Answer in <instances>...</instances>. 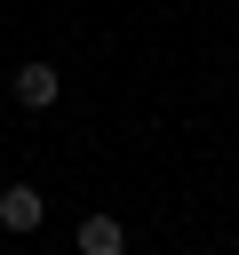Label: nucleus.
I'll return each instance as SVG.
<instances>
[{
	"label": "nucleus",
	"mask_w": 239,
	"mask_h": 255,
	"mask_svg": "<svg viewBox=\"0 0 239 255\" xmlns=\"http://www.w3.org/2000/svg\"><path fill=\"white\" fill-rule=\"evenodd\" d=\"M0 223H8V231H40V223H48V199H40L32 183H8V191H0Z\"/></svg>",
	"instance_id": "1"
},
{
	"label": "nucleus",
	"mask_w": 239,
	"mask_h": 255,
	"mask_svg": "<svg viewBox=\"0 0 239 255\" xmlns=\"http://www.w3.org/2000/svg\"><path fill=\"white\" fill-rule=\"evenodd\" d=\"M56 88H64V80H56L48 64H24V72H16V104H24V112H48Z\"/></svg>",
	"instance_id": "2"
},
{
	"label": "nucleus",
	"mask_w": 239,
	"mask_h": 255,
	"mask_svg": "<svg viewBox=\"0 0 239 255\" xmlns=\"http://www.w3.org/2000/svg\"><path fill=\"white\" fill-rule=\"evenodd\" d=\"M80 255H127V231L112 215H80Z\"/></svg>",
	"instance_id": "3"
}]
</instances>
